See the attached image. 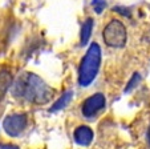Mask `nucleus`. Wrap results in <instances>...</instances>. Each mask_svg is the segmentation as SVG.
Returning <instances> with one entry per match:
<instances>
[{
    "label": "nucleus",
    "mask_w": 150,
    "mask_h": 149,
    "mask_svg": "<svg viewBox=\"0 0 150 149\" xmlns=\"http://www.w3.org/2000/svg\"><path fill=\"white\" fill-rule=\"evenodd\" d=\"M105 107V97L102 93H94L91 97H88L82 104V115L85 117H92L98 111H101Z\"/></svg>",
    "instance_id": "nucleus-5"
},
{
    "label": "nucleus",
    "mask_w": 150,
    "mask_h": 149,
    "mask_svg": "<svg viewBox=\"0 0 150 149\" xmlns=\"http://www.w3.org/2000/svg\"><path fill=\"white\" fill-rule=\"evenodd\" d=\"M146 137H147V141H149V144H150V127H149V129H147V135H146Z\"/></svg>",
    "instance_id": "nucleus-13"
},
{
    "label": "nucleus",
    "mask_w": 150,
    "mask_h": 149,
    "mask_svg": "<svg viewBox=\"0 0 150 149\" xmlns=\"http://www.w3.org/2000/svg\"><path fill=\"white\" fill-rule=\"evenodd\" d=\"M93 140V132L89 127L86 125H81V127L76 128L74 130V141H76L79 145L86 146L92 143Z\"/></svg>",
    "instance_id": "nucleus-6"
},
{
    "label": "nucleus",
    "mask_w": 150,
    "mask_h": 149,
    "mask_svg": "<svg viewBox=\"0 0 150 149\" xmlns=\"http://www.w3.org/2000/svg\"><path fill=\"white\" fill-rule=\"evenodd\" d=\"M72 97H73V92H71V91L65 92L64 95L61 96V97L59 98V100H57L56 103H54L53 105H52L51 112H57V111H60V109H64V108H65L67 105L69 104V101H71Z\"/></svg>",
    "instance_id": "nucleus-9"
},
{
    "label": "nucleus",
    "mask_w": 150,
    "mask_h": 149,
    "mask_svg": "<svg viewBox=\"0 0 150 149\" xmlns=\"http://www.w3.org/2000/svg\"><path fill=\"white\" fill-rule=\"evenodd\" d=\"M27 124H28V117L24 113H13L6 117L3 123V128L6 130L7 135L11 137H16V136L21 135L25 130Z\"/></svg>",
    "instance_id": "nucleus-4"
},
{
    "label": "nucleus",
    "mask_w": 150,
    "mask_h": 149,
    "mask_svg": "<svg viewBox=\"0 0 150 149\" xmlns=\"http://www.w3.org/2000/svg\"><path fill=\"white\" fill-rule=\"evenodd\" d=\"M12 95L32 104H45L53 97V89L35 73H23L12 88Z\"/></svg>",
    "instance_id": "nucleus-1"
},
{
    "label": "nucleus",
    "mask_w": 150,
    "mask_h": 149,
    "mask_svg": "<svg viewBox=\"0 0 150 149\" xmlns=\"http://www.w3.org/2000/svg\"><path fill=\"white\" fill-rule=\"evenodd\" d=\"M12 85V75L9 71H0V101L4 98L6 93Z\"/></svg>",
    "instance_id": "nucleus-7"
},
{
    "label": "nucleus",
    "mask_w": 150,
    "mask_h": 149,
    "mask_svg": "<svg viewBox=\"0 0 150 149\" xmlns=\"http://www.w3.org/2000/svg\"><path fill=\"white\" fill-rule=\"evenodd\" d=\"M93 19H91V17H88V19L84 21V24H82L81 27V35H80V44L84 47V45H86V43L89 41V39H91V35H92V31H93Z\"/></svg>",
    "instance_id": "nucleus-8"
},
{
    "label": "nucleus",
    "mask_w": 150,
    "mask_h": 149,
    "mask_svg": "<svg viewBox=\"0 0 150 149\" xmlns=\"http://www.w3.org/2000/svg\"><path fill=\"white\" fill-rule=\"evenodd\" d=\"M92 6H93L96 14H101L105 9V7H106V3H105L104 0H93V1H92Z\"/></svg>",
    "instance_id": "nucleus-11"
},
{
    "label": "nucleus",
    "mask_w": 150,
    "mask_h": 149,
    "mask_svg": "<svg viewBox=\"0 0 150 149\" xmlns=\"http://www.w3.org/2000/svg\"><path fill=\"white\" fill-rule=\"evenodd\" d=\"M0 149H19V146L12 144H0Z\"/></svg>",
    "instance_id": "nucleus-12"
},
{
    "label": "nucleus",
    "mask_w": 150,
    "mask_h": 149,
    "mask_svg": "<svg viewBox=\"0 0 150 149\" xmlns=\"http://www.w3.org/2000/svg\"><path fill=\"white\" fill-rule=\"evenodd\" d=\"M141 80V77H139V75L138 73H134L133 75V77H132V80L129 81V84L126 85V88H125V93H127V92H130L132 89H133V87L134 85H137L138 84V81Z\"/></svg>",
    "instance_id": "nucleus-10"
},
{
    "label": "nucleus",
    "mask_w": 150,
    "mask_h": 149,
    "mask_svg": "<svg viewBox=\"0 0 150 149\" xmlns=\"http://www.w3.org/2000/svg\"><path fill=\"white\" fill-rule=\"evenodd\" d=\"M102 37L106 45L112 48H122L126 44L127 32L120 20H112L102 31Z\"/></svg>",
    "instance_id": "nucleus-3"
},
{
    "label": "nucleus",
    "mask_w": 150,
    "mask_h": 149,
    "mask_svg": "<svg viewBox=\"0 0 150 149\" xmlns=\"http://www.w3.org/2000/svg\"><path fill=\"white\" fill-rule=\"evenodd\" d=\"M101 64V48L98 44L93 43L88 48L84 59L79 68V84L81 87H88L96 79Z\"/></svg>",
    "instance_id": "nucleus-2"
}]
</instances>
